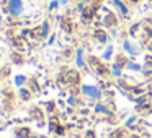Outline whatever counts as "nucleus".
<instances>
[{"label":"nucleus","instance_id":"obj_1","mask_svg":"<svg viewBox=\"0 0 152 138\" xmlns=\"http://www.w3.org/2000/svg\"><path fill=\"white\" fill-rule=\"evenodd\" d=\"M4 12L12 18H20L25 12V2L23 0H7L4 4Z\"/></svg>","mask_w":152,"mask_h":138},{"label":"nucleus","instance_id":"obj_2","mask_svg":"<svg viewBox=\"0 0 152 138\" xmlns=\"http://www.w3.org/2000/svg\"><path fill=\"white\" fill-rule=\"evenodd\" d=\"M82 94H85L88 99H95V101H98V99H102V89L98 88V86L95 85H82Z\"/></svg>","mask_w":152,"mask_h":138},{"label":"nucleus","instance_id":"obj_3","mask_svg":"<svg viewBox=\"0 0 152 138\" xmlns=\"http://www.w3.org/2000/svg\"><path fill=\"white\" fill-rule=\"evenodd\" d=\"M123 50H124L128 55H131V57H136L139 54V49L134 46V42H131L129 39H124L123 41Z\"/></svg>","mask_w":152,"mask_h":138},{"label":"nucleus","instance_id":"obj_4","mask_svg":"<svg viewBox=\"0 0 152 138\" xmlns=\"http://www.w3.org/2000/svg\"><path fill=\"white\" fill-rule=\"evenodd\" d=\"M113 4H115V7H116V10H118L121 18H126L129 15V8H128L124 0H113Z\"/></svg>","mask_w":152,"mask_h":138},{"label":"nucleus","instance_id":"obj_5","mask_svg":"<svg viewBox=\"0 0 152 138\" xmlns=\"http://www.w3.org/2000/svg\"><path fill=\"white\" fill-rule=\"evenodd\" d=\"M103 24H105V26L108 28V29H113V28H115L116 24H118V18H116L115 15L111 13V12H108V13H106L105 17H103Z\"/></svg>","mask_w":152,"mask_h":138},{"label":"nucleus","instance_id":"obj_6","mask_svg":"<svg viewBox=\"0 0 152 138\" xmlns=\"http://www.w3.org/2000/svg\"><path fill=\"white\" fill-rule=\"evenodd\" d=\"M75 65L79 68H83L85 67V52H83V47H79L75 50Z\"/></svg>","mask_w":152,"mask_h":138},{"label":"nucleus","instance_id":"obj_7","mask_svg":"<svg viewBox=\"0 0 152 138\" xmlns=\"http://www.w3.org/2000/svg\"><path fill=\"white\" fill-rule=\"evenodd\" d=\"M61 28H62L66 33H72L74 31V23H72V20H70L69 17H62L61 18Z\"/></svg>","mask_w":152,"mask_h":138},{"label":"nucleus","instance_id":"obj_8","mask_svg":"<svg viewBox=\"0 0 152 138\" xmlns=\"http://www.w3.org/2000/svg\"><path fill=\"white\" fill-rule=\"evenodd\" d=\"M93 37H95L98 42H106V41H108V33H106L105 29H95Z\"/></svg>","mask_w":152,"mask_h":138},{"label":"nucleus","instance_id":"obj_9","mask_svg":"<svg viewBox=\"0 0 152 138\" xmlns=\"http://www.w3.org/2000/svg\"><path fill=\"white\" fill-rule=\"evenodd\" d=\"M13 83H15V86H18V88H23V86L28 85V76L26 75H15Z\"/></svg>","mask_w":152,"mask_h":138},{"label":"nucleus","instance_id":"obj_10","mask_svg":"<svg viewBox=\"0 0 152 138\" xmlns=\"http://www.w3.org/2000/svg\"><path fill=\"white\" fill-rule=\"evenodd\" d=\"M15 133H17V138H31V130L26 127H18Z\"/></svg>","mask_w":152,"mask_h":138},{"label":"nucleus","instance_id":"obj_11","mask_svg":"<svg viewBox=\"0 0 152 138\" xmlns=\"http://www.w3.org/2000/svg\"><path fill=\"white\" fill-rule=\"evenodd\" d=\"M12 62L15 63V65H21V63H25V57L21 52H17L15 50L13 54H12Z\"/></svg>","mask_w":152,"mask_h":138},{"label":"nucleus","instance_id":"obj_12","mask_svg":"<svg viewBox=\"0 0 152 138\" xmlns=\"http://www.w3.org/2000/svg\"><path fill=\"white\" fill-rule=\"evenodd\" d=\"M31 94H33V93H31V89H28V88H20V99L21 101H30L31 99Z\"/></svg>","mask_w":152,"mask_h":138},{"label":"nucleus","instance_id":"obj_13","mask_svg":"<svg viewBox=\"0 0 152 138\" xmlns=\"http://www.w3.org/2000/svg\"><path fill=\"white\" fill-rule=\"evenodd\" d=\"M121 72H123V67L119 65V63L115 62V63L111 65V73H113L115 76H121Z\"/></svg>","mask_w":152,"mask_h":138},{"label":"nucleus","instance_id":"obj_14","mask_svg":"<svg viewBox=\"0 0 152 138\" xmlns=\"http://www.w3.org/2000/svg\"><path fill=\"white\" fill-rule=\"evenodd\" d=\"M113 52H115V47L110 44V46L105 49V52H103V59H105V60H110V59H111V55H113Z\"/></svg>","mask_w":152,"mask_h":138},{"label":"nucleus","instance_id":"obj_15","mask_svg":"<svg viewBox=\"0 0 152 138\" xmlns=\"http://www.w3.org/2000/svg\"><path fill=\"white\" fill-rule=\"evenodd\" d=\"M59 7H61L59 0H51V2H49V5H48V10H49V12H56Z\"/></svg>","mask_w":152,"mask_h":138},{"label":"nucleus","instance_id":"obj_16","mask_svg":"<svg viewBox=\"0 0 152 138\" xmlns=\"http://www.w3.org/2000/svg\"><path fill=\"white\" fill-rule=\"evenodd\" d=\"M95 112H98V114H110V109L106 107V106L96 104V106H95Z\"/></svg>","mask_w":152,"mask_h":138},{"label":"nucleus","instance_id":"obj_17","mask_svg":"<svg viewBox=\"0 0 152 138\" xmlns=\"http://www.w3.org/2000/svg\"><path fill=\"white\" fill-rule=\"evenodd\" d=\"M126 67H128L129 70H134V72H139V70H141V65L136 63V62H132V60H129V62L126 63Z\"/></svg>","mask_w":152,"mask_h":138},{"label":"nucleus","instance_id":"obj_18","mask_svg":"<svg viewBox=\"0 0 152 138\" xmlns=\"http://www.w3.org/2000/svg\"><path fill=\"white\" fill-rule=\"evenodd\" d=\"M67 102H69V106H75L77 104V98H75V96H69Z\"/></svg>","mask_w":152,"mask_h":138},{"label":"nucleus","instance_id":"obj_19","mask_svg":"<svg viewBox=\"0 0 152 138\" xmlns=\"http://www.w3.org/2000/svg\"><path fill=\"white\" fill-rule=\"evenodd\" d=\"M54 41H56V34H51V36L48 37V44H54Z\"/></svg>","mask_w":152,"mask_h":138},{"label":"nucleus","instance_id":"obj_20","mask_svg":"<svg viewBox=\"0 0 152 138\" xmlns=\"http://www.w3.org/2000/svg\"><path fill=\"white\" fill-rule=\"evenodd\" d=\"M59 4L62 5V7H66V5L69 4V0H59Z\"/></svg>","mask_w":152,"mask_h":138},{"label":"nucleus","instance_id":"obj_21","mask_svg":"<svg viewBox=\"0 0 152 138\" xmlns=\"http://www.w3.org/2000/svg\"><path fill=\"white\" fill-rule=\"evenodd\" d=\"M4 23V17H2V13H0V24Z\"/></svg>","mask_w":152,"mask_h":138},{"label":"nucleus","instance_id":"obj_22","mask_svg":"<svg viewBox=\"0 0 152 138\" xmlns=\"http://www.w3.org/2000/svg\"><path fill=\"white\" fill-rule=\"evenodd\" d=\"M0 55H2V52H0Z\"/></svg>","mask_w":152,"mask_h":138}]
</instances>
